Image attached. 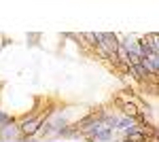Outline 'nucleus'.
<instances>
[{
  "label": "nucleus",
  "instance_id": "nucleus-3",
  "mask_svg": "<svg viewBox=\"0 0 159 142\" xmlns=\"http://www.w3.org/2000/svg\"><path fill=\"white\" fill-rule=\"evenodd\" d=\"M142 62L148 66V70L153 72V74H159V55H157V53H151V55L144 57Z\"/></svg>",
  "mask_w": 159,
  "mask_h": 142
},
{
  "label": "nucleus",
  "instance_id": "nucleus-2",
  "mask_svg": "<svg viewBox=\"0 0 159 142\" xmlns=\"http://www.w3.org/2000/svg\"><path fill=\"white\" fill-rule=\"evenodd\" d=\"M112 138H115V130L106 127V125H100L98 134H96V142H110Z\"/></svg>",
  "mask_w": 159,
  "mask_h": 142
},
{
  "label": "nucleus",
  "instance_id": "nucleus-7",
  "mask_svg": "<svg viewBox=\"0 0 159 142\" xmlns=\"http://www.w3.org/2000/svg\"><path fill=\"white\" fill-rule=\"evenodd\" d=\"M55 142H61V140H55Z\"/></svg>",
  "mask_w": 159,
  "mask_h": 142
},
{
  "label": "nucleus",
  "instance_id": "nucleus-1",
  "mask_svg": "<svg viewBox=\"0 0 159 142\" xmlns=\"http://www.w3.org/2000/svg\"><path fill=\"white\" fill-rule=\"evenodd\" d=\"M100 47L104 49L106 53H117V49H119V36L112 34V32H104V38H102V43H100Z\"/></svg>",
  "mask_w": 159,
  "mask_h": 142
},
{
  "label": "nucleus",
  "instance_id": "nucleus-8",
  "mask_svg": "<svg viewBox=\"0 0 159 142\" xmlns=\"http://www.w3.org/2000/svg\"><path fill=\"white\" fill-rule=\"evenodd\" d=\"M36 142H40V140H36Z\"/></svg>",
  "mask_w": 159,
  "mask_h": 142
},
{
  "label": "nucleus",
  "instance_id": "nucleus-6",
  "mask_svg": "<svg viewBox=\"0 0 159 142\" xmlns=\"http://www.w3.org/2000/svg\"><path fill=\"white\" fill-rule=\"evenodd\" d=\"M0 102H2V91H0Z\"/></svg>",
  "mask_w": 159,
  "mask_h": 142
},
{
  "label": "nucleus",
  "instance_id": "nucleus-4",
  "mask_svg": "<svg viewBox=\"0 0 159 142\" xmlns=\"http://www.w3.org/2000/svg\"><path fill=\"white\" fill-rule=\"evenodd\" d=\"M142 38H144V40L148 43V47H151V51L159 55V36L155 34V32H148V34H144Z\"/></svg>",
  "mask_w": 159,
  "mask_h": 142
},
{
  "label": "nucleus",
  "instance_id": "nucleus-5",
  "mask_svg": "<svg viewBox=\"0 0 159 142\" xmlns=\"http://www.w3.org/2000/svg\"><path fill=\"white\" fill-rule=\"evenodd\" d=\"M102 38H104V32H96V43H102Z\"/></svg>",
  "mask_w": 159,
  "mask_h": 142
}]
</instances>
